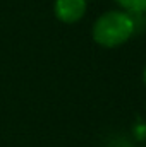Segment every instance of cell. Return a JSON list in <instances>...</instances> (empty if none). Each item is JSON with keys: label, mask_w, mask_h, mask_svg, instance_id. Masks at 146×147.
Returning a JSON list of instances; mask_svg holds the SVG:
<instances>
[{"label": "cell", "mask_w": 146, "mask_h": 147, "mask_svg": "<svg viewBox=\"0 0 146 147\" xmlns=\"http://www.w3.org/2000/svg\"><path fill=\"white\" fill-rule=\"evenodd\" d=\"M143 17H145V24H146V12H145V14H143Z\"/></svg>", "instance_id": "cell-6"}, {"label": "cell", "mask_w": 146, "mask_h": 147, "mask_svg": "<svg viewBox=\"0 0 146 147\" xmlns=\"http://www.w3.org/2000/svg\"><path fill=\"white\" fill-rule=\"evenodd\" d=\"M88 9V0H55L53 2V14L64 24L79 22Z\"/></svg>", "instance_id": "cell-2"}, {"label": "cell", "mask_w": 146, "mask_h": 147, "mask_svg": "<svg viewBox=\"0 0 146 147\" xmlns=\"http://www.w3.org/2000/svg\"><path fill=\"white\" fill-rule=\"evenodd\" d=\"M134 135H136V139L145 140L146 139V123H138L134 127Z\"/></svg>", "instance_id": "cell-4"}, {"label": "cell", "mask_w": 146, "mask_h": 147, "mask_svg": "<svg viewBox=\"0 0 146 147\" xmlns=\"http://www.w3.org/2000/svg\"><path fill=\"white\" fill-rule=\"evenodd\" d=\"M115 3L120 7V10L127 14H145L146 0H115Z\"/></svg>", "instance_id": "cell-3"}, {"label": "cell", "mask_w": 146, "mask_h": 147, "mask_svg": "<svg viewBox=\"0 0 146 147\" xmlns=\"http://www.w3.org/2000/svg\"><path fill=\"white\" fill-rule=\"evenodd\" d=\"M143 82H145V86H146V67H145V70H143Z\"/></svg>", "instance_id": "cell-5"}, {"label": "cell", "mask_w": 146, "mask_h": 147, "mask_svg": "<svg viewBox=\"0 0 146 147\" xmlns=\"http://www.w3.org/2000/svg\"><path fill=\"white\" fill-rule=\"evenodd\" d=\"M134 34L132 16L124 10H107L103 12L91 28L93 41L102 48H117L127 43Z\"/></svg>", "instance_id": "cell-1"}]
</instances>
